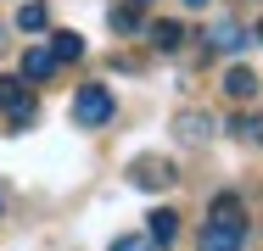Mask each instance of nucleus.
<instances>
[{
  "instance_id": "nucleus-1",
  "label": "nucleus",
  "mask_w": 263,
  "mask_h": 251,
  "mask_svg": "<svg viewBox=\"0 0 263 251\" xmlns=\"http://www.w3.org/2000/svg\"><path fill=\"white\" fill-rule=\"evenodd\" d=\"M112 112H118V100L106 84H79V95H73V123L79 129H101L112 123Z\"/></svg>"
},
{
  "instance_id": "nucleus-2",
  "label": "nucleus",
  "mask_w": 263,
  "mask_h": 251,
  "mask_svg": "<svg viewBox=\"0 0 263 251\" xmlns=\"http://www.w3.org/2000/svg\"><path fill=\"white\" fill-rule=\"evenodd\" d=\"M174 179H179V168H174L168 156H135V162H129V184H135V190H168Z\"/></svg>"
},
{
  "instance_id": "nucleus-3",
  "label": "nucleus",
  "mask_w": 263,
  "mask_h": 251,
  "mask_svg": "<svg viewBox=\"0 0 263 251\" xmlns=\"http://www.w3.org/2000/svg\"><path fill=\"white\" fill-rule=\"evenodd\" d=\"M241 246H247V223H218V218L202 223V251H241Z\"/></svg>"
},
{
  "instance_id": "nucleus-4",
  "label": "nucleus",
  "mask_w": 263,
  "mask_h": 251,
  "mask_svg": "<svg viewBox=\"0 0 263 251\" xmlns=\"http://www.w3.org/2000/svg\"><path fill=\"white\" fill-rule=\"evenodd\" d=\"M146 240H152V246H174V240H179V212H174V206L146 212Z\"/></svg>"
},
{
  "instance_id": "nucleus-5",
  "label": "nucleus",
  "mask_w": 263,
  "mask_h": 251,
  "mask_svg": "<svg viewBox=\"0 0 263 251\" xmlns=\"http://www.w3.org/2000/svg\"><path fill=\"white\" fill-rule=\"evenodd\" d=\"M241 45H247V28H241L235 17H224V23H213V34H208V50H224V56H235Z\"/></svg>"
},
{
  "instance_id": "nucleus-6",
  "label": "nucleus",
  "mask_w": 263,
  "mask_h": 251,
  "mask_svg": "<svg viewBox=\"0 0 263 251\" xmlns=\"http://www.w3.org/2000/svg\"><path fill=\"white\" fill-rule=\"evenodd\" d=\"M51 73H56V56H51V45L23 50V78H28V84H45Z\"/></svg>"
},
{
  "instance_id": "nucleus-7",
  "label": "nucleus",
  "mask_w": 263,
  "mask_h": 251,
  "mask_svg": "<svg viewBox=\"0 0 263 251\" xmlns=\"http://www.w3.org/2000/svg\"><path fill=\"white\" fill-rule=\"evenodd\" d=\"M258 90H263V78L252 73V67H230V73H224V95L230 100H252Z\"/></svg>"
},
{
  "instance_id": "nucleus-8",
  "label": "nucleus",
  "mask_w": 263,
  "mask_h": 251,
  "mask_svg": "<svg viewBox=\"0 0 263 251\" xmlns=\"http://www.w3.org/2000/svg\"><path fill=\"white\" fill-rule=\"evenodd\" d=\"M146 34H152V50H162V56H174V50L185 45V28H179V23H168V17H162V23H152Z\"/></svg>"
},
{
  "instance_id": "nucleus-9",
  "label": "nucleus",
  "mask_w": 263,
  "mask_h": 251,
  "mask_svg": "<svg viewBox=\"0 0 263 251\" xmlns=\"http://www.w3.org/2000/svg\"><path fill=\"white\" fill-rule=\"evenodd\" d=\"M34 117H40V106H34V95H28V90H23V95L6 106V129H11V134H23V129H28Z\"/></svg>"
},
{
  "instance_id": "nucleus-10",
  "label": "nucleus",
  "mask_w": 263,
  "mask_h": 251,
  "mask_svg": "<svg viewBox=\"0 0 263 251\" xmlns=\"http://www.w3.org/2000/svg\"><path fill=\"white\" fill-rule=\"evenodd\" d=\"M208 218H218V223H247V206H241V196H235V190H224V196H213Z\"/></svg>"
},
{
  "instance_id": "nucleus-11",
  "label": "nucleus",
  "mask_w": 263,
  "mask_h": 251,
  "mask_svg": "<svg viewBox=\"0 0 263 251\" xmlns=\"http://www.w3.org/2000/svg\"><path fill=\"white\" fill-rule=\"evenodd\" d=\"M51 56H56V61H79V56H84V34L56 28V34H51Z\"/></svg>"
},
{
  "instance_id": "nucleus-12",
  "label": "nucleus",
  "mask_w": 263,
  "mask_h": 251,
  "mask_svg": "<svg viewBox=\"0 0 263 251\" xmlns=\"http://www.w3.org/2000/svg\"><path fill=\"white\" fill-rule=\"evenodd\" d=\"M174 129H179V140L202 145V140L213 134V117H202V112H179V123H174Z\"/></svg>"
},
{
  "instance_id": "nucleus-13",
  "label": "nucleus",
  "mask_w": 263,
  "mask_h": 251,
  "mask_svg": "<svg viewBox=\"0 0 263 251\" xmlns=\"http://www.w3.org/2000/svg\"><path fill=\"white\" fill-rule=\"evenodd\" d=\"M45 23H51V11H45V0H23V6H17V28H23V34H40Z\"/></svg>"
},
{
  "instance_id": "nucleus-14",
  "label": "nucleus",
  "mask_w": 263,
  "mask_h": 251,
  "mask_svg": "<svg viewBox=\"0 0 263 251\" xmlns=\"http://www.w3.org/2000/svg\"><path fill=\"white\" fill-rule=\"evenodd\" d=\"M106 23H112V34H135L140 28V6H112Z\"/></svg>"
},
{
  "instance_id": "nucleus-15",
  "label": "nucleus",
  "mask_w": 263,
  "mask_h": 251,
  "mask_svg": "<svg viewBox=\"0 0 263 251\" xmlns=\"http://www.w3.org/2000/svg\"><path fill=\"white\" fill-rule=\"evenodd\" d=\"M230 129H235L241 140H252V145H263V117H235Z\"/></svg>"
},
{
  "instance_id": "nucleus-16",
  "label": "nucleus",
  "mask_w": 263,
  "mask_h": 251,
  "mask_svg": "<svg viewBox=\"0 0 263 251\" xmlns=\"http://www.w3.org/2000/svg\"><path fill=\"white\" fill-rule=\"evenodd\" d=\"M112 251H157V246H152L146 235H118V240H112Z\"/></svg>"
},
{
  "instance_id": "nucleus-17",
  "label": "nucleus",
  "mask_w": 263,
  "mask_h": 251,
  "mask_svg": "<svg viewBox=\"0 0 263 251\" xmlns=\"http://www.w3.org/2000/svg\"><path fill=\"white\" fill-rule=\"evenodd\" d=\"M23 90H28L23 78H0V112H6V106H11L17 95H23Z\"/></svg>"
},
{
  "instance_id": "nucleus-18",
  "label": "nucleus",
  "mask_w": 263,
  "mask_h": 251,
  "mask_svg": "<svg viewBox=\"0 0 263 251\" xmlns=\"http://www.w3.org/2000/svg\"><path fill=\"white\" fill-rule=\"evenodd\" d=\"M6 201H11V190H6V184H0V212H6Z\"/></svg>"
},
{
  "instance_id": "nucleus-19",
  "label": "nucleus",
  "mask_w": 263,
  "mask_h": 251,
  "mask_svg": "<svg viewBox=\"0 0 263 251\" xmlns=\"http://www.w3.org/2000/svg\"><path fill=\"white\" fill-rule=\"evenodd\" d=\"M185 6H208V0H185Z\"/></svg>"
},
{
  "instance_id": "nucleus-20",
  "label": "nucleus",
  "mask_w": 263,
  "mask_h": 251,
  "mask_svg": "<svg viewBox=\"0 0 263 251\" xmlns=\"http://www.w3.org/2000/svg\"><path fill=\"white\" fill-rule=\"evenodd\" d=\"M0 50H6V28H0Z\"/></svg>"
},
{
  "instance_id": "nucleus-21",
  "label": "nucleus",
  "mask_w": 263,
  "mask_h": 251,
  "mask_svg": "<svg viewBox=\"0 0 263 251\" xmlns=\"http://www.w3.org/2000/svg\"><path fill=\"white\" fill-rule=\"evenodd\" d=\"M258 39H263V17H258Z\"/></svg>"
},
{
  "instance_id": "nucleus-22",
  "label": "nucleus",
  "mask_w": 263,
  "mask_h": 251,
  "mask_svg": "<svg viewBox=\"0 0 263 251\" xmlns=\"http://www.w3.org/2000/svg\"><path fill=\"white\" fill-rule=\"evenodd\" d=\"M135 6H146V0H135Z\"/></svg>"
}]
</instances>
